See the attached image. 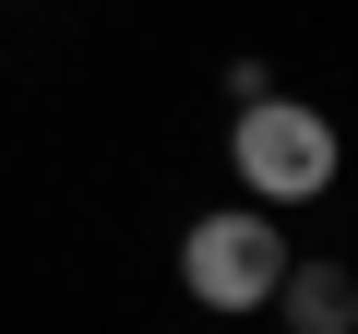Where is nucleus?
I'll return each mask as SVG.
<instances>
[{"mask_svg":"<svg viewBox=\"0 0 358 334\" xmlns=\"http://www.w3.org/2000/svg\"><path fill=\"white\" fill-rule=\"evenodd\" d=\"M227 155H239L251 203H310V191H334V119L299 108V96H251Z\"/></svg>","mask_w":358,"mask_h":334,"instance_id":"1","label":"nucleus"},{"mask_svg":"<svg viewBox=\"0 0 358 334\" xmlns=\"http://www.w3.org/2000/svg\"><path fill=\"white\" fill-rule=\"evenodd\" d=\"M275 298H287L299 334H346V322H358V275H346V263H287Z\"/></svg>","mask_w":358,"mask_h":334,"instance_id":"3","label":"nucleus"},{"mask_svg":"<svg viewBox=\"0 0 358 334\" xmlns=\"http://www.w3.org/2000/svg\"><path fill=\"white\" fill-rule=\"evenodd\" d=\"M179 275H192L203 310H263L275 275H287V239H275V203H227L179 239Z\"/></svg>","mask_w":358,"mask_h":334,"instance_id":"2","label":"nucleus"}]
</instances>
